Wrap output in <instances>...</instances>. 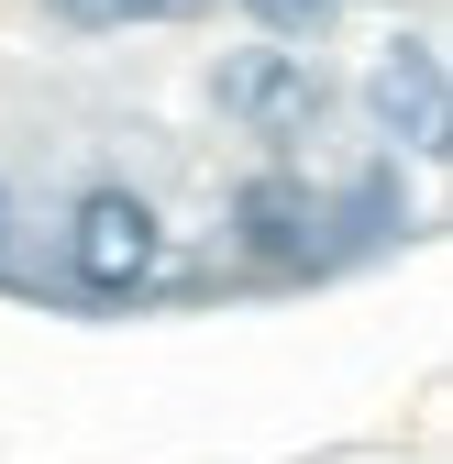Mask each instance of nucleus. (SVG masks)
<instances>
[{"instance_id":"obj_1","label":"nucleus","mask_w":453,"mask_h":464,"mask_svg":"<svg viewBox=\"0 0 453 464\" xmlns=\"http://www.w3.org/2000/svg\"><path fill=\"white\" fill-rule=\"evenodd\" d=\"M155 255H166V232H155V210H144L133 188H89V199H78L67 266H78L89 299H133V287L155 276Z\"/></svg>"},{"instance_id":"obj_2","label":"nucleus","mask_w":453,"mask_h":464,"mask_svg":"<svg viewBox=\"0 0 453 464\" xmlns=\"http://www.w3.org/2000/svg\"><path fill=\"white\" fill-rule=\"evenodd\" d=\"M221 111L288 133V122H310V67L299 55H233V67H221Z\"/></svg>"},{"instance_id":"obj_3","label":"nucleus","mask_w":453,"mask_h":464,"mask_svg":"<svg viewBox=\"0 0 453 464\" xmlns=\"http://www.w3.org/2000/svg\"><path fill=\"white\" fill-rule=\"evenodd\" d=\"M376 111L431 155V144H442V55H431V44H387V67H376Z\"/></svg>"},{"instance_id":"obj_4","label":"nucleus","mask_w":453,"mask_h":464,"mask_svg":"<svg viewBox=\"0 0 453 464\" xmlns=\"http://www.w3.org/2000/svg\"><path fill=\"white\" fill-rule=\"evenodd\" d=\"M299 221H310V210H299V188H276V178H265V188H244V232H255V255H299Z\"/></svg>"},{"instance_id":"obj_5","label":"nucleus","mask_w":453,"mask_h":464,"mask_svg":"<svg viewBox=\"0 0 453 464\" xmlns=\"http://www.w3.org/2000/svg\"><path fill=\"white\" fill-rule=\"evenodd\" d=\"M265 23H288V34H310V23H332V0H255Z\"/></svg>"},{"instance_id":"obj_6","label":"nucleus","mask_w":453,"mask_h":464,"mask_svg":"<svg viewBox=\"0 0 453 464\" xmlns=\"http://www.w3.org/2000/svg\"><path fill=\"white\" fill-rule=\"evenodd\" d=\"M55 12H67V23H122L133 0H55Z\"/></svg>"},{"instance_id":"obj_7","label":"nucleus","mask_w":453,"mask_h":464,"mask_svg":"<svg viewBox=\"0 0 453 464\" xmlns=\"http://www.w3.org/2000/svg\"><path fill=\"white\" fill-rule=\"evenodd\" d=\"M133 12H155V23H178V12H199V0H133Z\"/></svg>"}]
</instances>
